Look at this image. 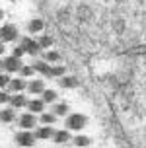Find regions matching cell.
Returning a JSON list of instances; mask_svg holds the SVG:
<instances>
[{
	"mask_svg": "<svg viewBox=\"0 0 146 148\" xmlns=\"http://www.w3.org/2000/svg\"><path fill=\"white\" fill-rule=\"evenodd\" d=\"M27 90L31 92V94H43L45 92V84L41 80H31L27 84Z\"/></svg>",
	"mask_w": 146,
	"mask_h": 148,
	"instance_id": "cell-11",
	"label": "cell"
},
{
	"mask_svg": "<svg viewBox=\"0 0 146 148\" xmlns=\"http://www.w3.org/2000/svg\"><path fill=\"white\" fill-rule=\"evenodd\" d=\"M53 134H55V131H53V127H51V125H43L41 129H37L35 136H37V138H51Z\"/></svg>",
	"mask_w": 146,
	"mask_h": 148,
	"instance_id": "cell-12",
	"label": "cell"
},
{
	"mask_svg": "<svg viewBox=\"0 0 146 148\" xmlns=\"http://www.w3.org/2000/svg\"><path fill=\"white\" fill-rule=\"evenodd\" d=\"M53 113L55 115H66L68 113V103H55V109H53Z\"/></svg>",
	"mask_w": 146,
	"mask_h": 148,
	"instance_id": "cell-17",
	"label": "cell"
},
{
	"mask_svg": "<svg viewBox=\"0 0 146 148\" xmlns=\"http://www.w3.org/2000/svg\"><path fill=\"white\" fill-rule=\"evenodd\" d=\"M55 99H57V92H55V90H45L43 92V101L45 103H51Z\"/></svg>",
	"mask_w": 146,
	"mask_h": 148,
	"instance_id": "cell-19",
	"label": "cell"
},
{
	"mask_svg": "<svg viewBox=\"0 0 146 148\" xmlns=\"http://www.w3.org/2000/svg\"><path fill=\"white\" fill-rule=\"evenodd\" d=\"M86 123H88V117L82 115V113H74V115H70V117L66 119V127L72 129V131H80V129H84Z\"/></svg>",
	"mask_w": 146,
	"mask_h": 148,
	"instance_id": "cell-1",
	"label": "cell"
},
{
	"mask_svg": "<svg viewBox=\"0 0 146 148\" xmlns=\"http://www.w3.org/2000/svg\"><path fill=\"white\" fill-rule=\"evenodd\" d=\"M37 41H39V45H41L43 49H47V47H51V45H53V37H49V35H43V37H39Z\"/></svg>",
	"mask_w": 146,
	"mask_h": 148,
	"instance_id": "cell-22",
	"label": "cell"
},
{
	"mask_svg": "<svg viewBox=\"0 0 146 148\" xmlns=\"http://www.w3.org/2000/svg\"><path fill=\"white\" fill-rule=\"evenodd\" d=\"M8 88L12 90V92H22V90H23V88H27V86H25V82H23L22 78H14V80H10Z\"/></svg>",
	"mask_w": 146,
	"mask_h": 148,
	"instance_id": "cell-15",
	"label": "cell"
},
{
	"mask_svg": "<svg viewBox=\"0 0 146 148\" xmlns=\"http://www.w3.org/2000/svg\"><path fill=\"white\" fill-rule=\"evenodd\" d=\"M53 138H55L57 144H64V142L70 140V134H68V131H57V133L53 134Z\"/></svg>",
	"mask_w": 146,
	"mask_h": 148,
	"instance_id": "cell-16",
	"label": "cell"
},
{
	"mask_svg": "<svg viewBox=\"0 0 146 148\" xmlns=\"http://www.w3.org/2000/svg\"><path fill=\"white\" fill-rule=\"evenodd\" d=\"M25 53V49H23L22 45H18V47H14V51H12V55L14 57H18V59H22V55Z\"/></svg>",
	"mask_w": 146,
	"mask_h": 148,
	"instance_id": "cell-24",
	"label": "cell"
},
{
	"mask_svg": "<svg viewBox=\"0 0 146 148\" xmlns=\"http://www.w3.org/2000/svg\"><path fill=\"white\" fill-rule=\"evenodd\" d=\"M66 68L64 66H53V76H64Z\"/></svg>",
	"mask_w": 146,
	"mask_h": 148,
	"instance_id": "cell-25",
	"label": "cell"
},
{
	"mask_svg": "<svg viewBox=\"0 0 146 148\" xmlns=\"http://www.w3.org/2000/svg\"><path fill=\"white\" fill-rule=\"evenodd\" d=\"M35 134H31V133H18L16 134V142L20 144V146H33L35 144Z\"/></svg>",
	"mask_w": 146,
	"mask_h": 148,
	"instance_id": "cell-5",
	"label": "cell"
},
{
	"mask_svg": "<svg viewBox=\"0 0 146 148\" xmlns=\"http://www.w3.org/2000/svg\"><path fill=\"white\" fill-rule=\"evenodd\" d=\"M10 97L12 96H8L6 92H0V103H10Z\"/></svg>",
	"mask_w": 146,
	"mask_h": 148,
	"instance_id": "cell-27",
	"label": "cell"
},
{
	"mask_svg": "<svg viewBox=\"0 0 146 148\" xmlns=\"http://www.w3.org/2000/svg\"><path fill=\"white\" fill-rule=\"evenodd\" d=\"M0 39L2 41H16L18 39V27L14 23H6L0 27Z\"/></svg>",
	"mask_w": 146,
	"mask_h": 148,
	"instance_id": "cell-2",
	"label": "cell"
},
{
	"mask_svg": "<svg viewBox=\"0 0 146 148\" xmlns=\"http://www.w3.org/2000/svg\"><path fill=\"white\" fill-rule=\"evenodd\" d=\"M8 84H10V78L6 74H0V88H6Z\"/></svg>",
	"mask_w": 146,
	"mask_h": 148,
	"instance_id": "cell-26",
	"label": "cell"
},
{
	"mask_svg": "<svg viewBox=\"0 0 146 148\" xmlns=\"http://www.w3.org/2000/svg\"><path fill=\"white\" fill-rule=\"evenodd\" d=\"M0 68H4V60H0Z\"/></svg>",
	"mask_w": 146,
	"mask_h": 148,
	"instance_id": "cell-29",
	"label": "cell"
},
{
	"mask_svg": "<svg viewBox=\"0 0 146 148\" xmlns=\"http://www.w3.org/2000/svg\"><path fill=\"white\" fill-rule=\"evenodd\" d=\"M20 45H22L23 49H25V53H29V55H33V57H35L37 53H39V49H41V45H39V41H35V39H31V37H22V39H20Z\"/></svg>",
	"mask_w": 146,
	"mask_h": 148,
	"instance_id": "cell-3",
	"label": "cell"
},
{
	"mask_svg": "<svg viewBox=\"0 0 146 148\" xmlns=\"http://www.w3.org/2000/svg\"><path fill=\"white\" fill-rule=\"evenodd\" d=\"M78 78L76 76H60V86L62 88H78Z\"/></svg>",
	"mask_w": 146,
	"mask_h": 148,
	"instance_id": "cell-9",
	"label": "cell"
},
{
	"mask_svg": "<svg viewBox=\"0 0 146 148\" xmlns=\"http://www.w3.org/2000/svg\"><path fill=\"white\" fill-rule=\"evenodd\" d=\"M10 105L18 109V107H23V105H27V99H25V96H23V94H20V92H16L14 96L10 97Z\"/></svg>",
	"mask_w": 146,
	"mask_h": 148,
	"instance_id": "cell-8",
	"label": "cell"
},
{
	"mask_svg": "<svg viewBox=\"0 0 146 148\" xmlns=\"http://www.w3.org/2000/svg\"><path fill=\"white\" fill-rule=\"evenodd\" d=\"M4 68H6L8 72H20L23 68V64H22V60L18 59V57H8V59H4Z\"/></svg>",
	"mask_w": 146,
	"mask_h": 148,
	"instance_id": "cell-4",
	"label": "cell"
},
{
	"mask_svg": "<svg viewBox=\"0 0 146 148\" xmlns=\"http://www.w3.org/2000/svg\"><path fill=\"white\" fill-rule=\"evenodd\" d=\"M31 148H33V146H31Z\"/></svg>",
	"mask_w": 146,
	"mask_h": 148,
	"instance_id": "cell-31",
	"label": "cell"
},
{
	"mask_svg": "<svg viewBox=\"0 0 146 148\" xmlns=\"http://www.w3.org/2000/svg\"><path fill=\"white\" fill-rule=\"evenodd\" d=\"M2 18H4V12H2V10H0V20H2Z\"/></svg>",
	"mask_w": 146,
	"mask_h": 148,
	"instance_id": "cell-30",
	"label": "cell"
},
{
	"mask_svg": "<svg viewBox=\"0 0 146 148\" xmlns=\"http://www.w3.org/2000/svg\"><path fill=\"white\" fill-rule=\"evenodd\" d=\"M45 60H47V62H58V60H60V53L47 51V53H45Z\"/></svg>",
	"mask_w": 146,
	"mask_h": 148,
	"instance_id": "cell-18",
	"label": "cell"
},
{
	"mask_svg": "<svg viewBox=\"0 0 146 148\" xmlns=\"http://www.w3.org/2000/svg\"><path fill=\"white\" fill-rule=\"evenodd\" d=\"M43 20H39V18H35V20H29V23H27V29H29V33H37V31H41L43 29Z\"/></svg>",
	"mask_w": 146,
	"mask_h": 148,
	"instance_id": "cell-14",
	"label": "cell"
},
{
	"mask_svg": "<svg viewBox=\"0 0 146 148\" xmlns=\"http://www.w3.org/2000/svg\"><path fill=\"white\" fill-rule=\"evenodd\" d=\"M20 72H22V76H33V72H37V70L33 66H23Z\"/></svg>",
	"mask_w": 146,
	"mask_h": 148,
	"instance_id": "cell-23",
	"label": "cell"
},
{
	"mask_svg": "<svg viewBox=\"0 0 146 148\" xmlns=\"http://www.w3.org/2000/svg\"><path fill=\"white\" fill-rule=\"evenodd\" d=\"M35 123H37V119L33 117V113H31V111L20 117V125H22L23 129H33V127H35Z\"/></svg>",
	"mask_w": 146,
	"mask_h": 148,
	"instance_id": "cell-7",
	"label": "cell"
},
{
	"mask_svg": "<svg viewBox=\"0 0 146 148\" xmlns=\"http://www.w3.org/2000/svg\"><path fill=\"white\" fill-rule=\"evenodd\" d=\"M14 119H16L14 107H8V109H2V111H0V121H2V123H12Z\"/></svg>",
	"mask_w": 146,
	"mask_h": 148,
	"instance_id": "cell-10",
	"label": "cell"
},
{
	"mask_svg": "<svg viewBox=\"0 0 146 148\" xmlns=\"http://www.w3.org/2000/svg\"><path fill=\"white\" fill-rule=\"evenodd\" d=\"M0 55H4V45L0 43Z\"/></svg>",
	"mask_w": 146,
	"mask_h": 148,
	"instance_id": "cell-28",
	"label": "cell"
},
{
	"mask_svg": "<svg viewBox=\"0 0 146 148\" xmlns=\"http://www.w3.org/2000/svg\"><path fill=\"white\" fill-rule=\"evenodd\" d=\"M55 121H57V115H55V113H43V115H41V123H43V125H53Z\"/></svg>",
	"mask_w": 146,
	"mask_h": 148,
	"instance_id": "cell-20",
	"label": "cell"
},
{
	"mask_svg": "<svg viewBox=\"0 0 146 148\" xmlns=\"http://www.w3.org/2000/svg\"><path fill=\"white\" fill-rule=\"evenodd\" d=\"M33 68H35L37 72L45 74V76H53V66L47 62V60H35V64H33Z\"/></svg>",
	"mask_w": 146,
	"mask_h": 148,
	"instance_id": "cell-6",
	"label": "cell"
},
{
	"mask_svg": "<svg viewBox=\"0 0 146 148\" xmlns=\"http://www.w3.org/2000/svg\"><path fill=\"white\" fill-rule=\"evenodd\" d=\"M43 107H45L43 99H31V101H27V109L31 111V113H41Z\"/></svg>",
	"mask_w": 146,
	"mask_h": 148,
	"instance_id": "cell-13",
	"label": "cell"
},
{
	"mask_svg": "<svg viewBox=\"0 0 146 148\" xmlns=\"http://www.w3.org/2000/svg\"><path fill=\"white\" fill-rule=\"evenodd\" d=\"M74 144H76V146H80V148H84V146H88V144H90V138H88V136H84V134H78V136L74 138Z\"/></svg>",
	"mask_w": 146,
	"mask_h": 148,
	"instance_id": "cell-21",
	"label": "cell"
}]
</instances>
